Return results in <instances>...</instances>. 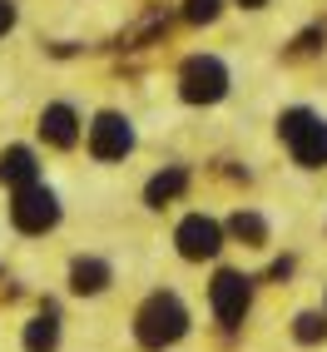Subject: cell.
Returning a JSON list of instances; mask_svg holds the SVG:
<instances>
[{
    "instance_id": "obj_3",
    "label": "cell",
    "mask_w": 327,
    "mask_h": 352,
    "mask_svg": "<svg viewBox=\"0 0 327 352\" xmlns=\"http://www.w3.org/2000/svg\"><path fill=\"white\" fill-rule=\"evenodd\" d=\"M179 89H183L189 104H214V100H223V89H228V69L214 55H194L189 65H183V75H179Z\"/></svg>"
},
{
    "instance_id": "obj_12",
    "label": "cell",
    "mask_w": 327,
    "mask_h": 352,
    "mask_svg": "<svg viewBox=\"0 0 327 352\" xmlns=\"http://www.w3.org/2000/svg\"><path fill=\"white\" fill-rule=\"evenodd\" d=\"M183 189V169H169V174H159L149 179V204H164V199H174Z\"/></svg>"
},
{
    "instance_id": "obj_8",
    "label": "cell",
    "mask_w": 327,
    "mask_h": 352,
    "mask_svg": "<svg viewBox=\"0 0 327 352\" xmlns=\"http://www.w3.org/2000/svg\"><path fill=\"white\" fill-rule=\"evenodd\" d=\"M40 134L50 139V144H75V109H65V104H50L45 109V120H40Z\"/></svg>"
},
{
    "instance_id": "obj_14",
    "label": "cell",
    "mask_w": 327,
    "mask_h": 352,
    "mask_svg": "<svg viewBox=\"0 0 327 352\" xmlns=\"http://www.w3.org/2000/svg\"><path fill=\"white\" fill-rule=\"evenodd\" d=\"M322 327H327V322H322L317 313H302V318H297V338H302V342H317Z\"/></svg>"
},
{
    "instance_id": "obj_10",
    "label": "cell",
    "mask_w": 327,
    "mask_h": 352,
    "mask_svg": "<svg viewBox=\"0 0 327 352\" xmlns=\"http://www.w3.org/2000/svg\"><path fill=\"white\" fill-rule=\"evenodd\" d=\"M55 338H60L55 318H35V322L25 327V347H30V352H50V347H55Z\"/></svg>"
},
{
    "instance_id": "obj_17",
    "label": "cell",
    "mask_w": 327,
    "mask_h": 352,
    "mask_svg": "<svg viewBox=\"0 0 327 352\" xmlns=\"http://www.w3.org/2000/svg\"><path fill=\"white\" fill-rule=\"evenodd\" d=\"M238 6H263V0H238Z\"/></svg>"
},
{
    "instance_id": "obj_5",
    "label": "cell",
    "mask_w": 327,
    "mask_h": 352,
    "mask_svg": "<svg viewBox=\"0 0 327 352\" xmlns=\"http://www.w3.org/2000/svg\"><path fill=\"white\" fill-rule=\"evenodd\" d=\"M129 144H134V134H129V124L120 114H100V120L89 124V154L95 159H124Z\"/></svg>"
},
{
    "instance_id": "obj_1",
    "label": "cell",
    "mask_w": 327,
    "mask_h": 352,
    "mask_svg": "<svg viewBox=\"0 0 327 352\" xmlns=\"http://www.w3.org/2000/svg\"><path fill=\"white\" fill-rule=\"evenodd\" d=\"M183 327H189V318H183L179 298H169V293H154L144 308H139V342H144V347H169V342H179Z\"/></svg>"
},
{
    "instance_id": "obj_2",
    "label": "cell",
    "mask_w": 327,
    "mask_h": 352,
    "mask_svg": "<svg viewBox=\"0 0 327 352\" xmlns=\"http://www.w3.org/2000/svg\"><path fill=\"white\" fill-rule=\"evenodd\" d=\"M283 139L297 164H308V169H317V164H327V124L317 120V114L308 109H288L283 114Z\"/></svg>"
},
{
    "instance_id": "obj_11",
    "label": "cell",
    "mask_w": 327,
    "mask_h": 352,
    "mask_svg": "<svg viewBox=\"0 0 327 352\" xmlns=\"http://www.w3.org/2000/svg\"><path fill=\"white\" fill-rule=\"evenodd\" d=\"M104 283H109L104 263H75V293H100Z\"/></svg>"
},
{
    "instance_id": "obj_15",
    "label": "cell",
    "mask_w": 327,
    "mask_h": 352,
    "mask_svg": "<svg viewBox=\"0 0 327 352\" xmlns=\"http://www.w3.org/2000/svg\"><path fill=\"white\" fill-rule=\"evenodd\" d=\"M218 15V0H189V20H214Z\"/></svg>"
},
{
    "instance_id": "obj_16",
    "label": "cell",
    "mask_w": 327,
    "mask_h": 352,
    "mask_svg": "<svg viewBox=\"0 0 327 352\" xmlns=\"http://www.w3.org/2000/svg\"><path fill=\"white\" fill-rule=\"evenodd\" d=\"M15 25V6H10V0H0V35H5Z\"/></svg>"
},
{
    "instance_id": "obj_9",
    "label": "cell",
    "mask_w": 327,
    "mask_h": 352,
    "mask_svg": "<svg viewBox=\"0 0 327 352\" xmlns=\"http://www.w3.org/2000/svg\"><path fill=\"white\" fill-rule=\"evenodd\" d=\"M0 179L15 184V189H25V184L35 179V154L30 149H5L0 154Z\"/></svg>"
},
{
    "instance_id": "obj_4",
    "label": "cell",
    "mask_w": 327,
    "mask_h": 352,
    "mask_svg": "<svg viewBox=\"0 0 327 352\" xmlns=\"http://www.w3.org/2000/svg\"><path fill=\"white\" fill-rule=\"evenodd\" d=\"M10 219H15V228H25V233H45V228L60 219L55 194H45V189H35V184H25V189L15 194V204H10Z\"/></svg>"
},
{
    "instance_id": "obj_13",
    "label": "cell",
    "mask_w": 327,
    "mask_h": 352,
    "mask_svg": "<svg viewBox=\"0 0 327 352\" xmlns=\"http://www.w3.org/2000/svg\"><path fill=\"white\" fill-rule=\"evenodd\" d=\"M233 233L248 239V243H263V219L258 214H238V219H233Z\"/></svg>"
},
{
    "instance_id": "obj_7",
    "label": "cell",
    "mask_w": 327,
    "mask_h": 352,
    "mask_svg": "<svg viewBox=\"0 0 327 352\" xmlns=\"http://www.w3.org/2000/svg\"><path fill=\"white\" fill-rule=\"evenodd\" d=\"M214 313L228 327L243 322V313H248V278H238V273H218L214 278Z\"/></svg>"
},
{
    "instance_id": "obj_6",
    "label": "cell",
    "mask_w": 327,
    "mask_h": 352,
    "mask_svg": "<svg viewBox=\"0 0 327 352\" xmlns=\"http://www.w3.org/2000/svg\"><path fill=\"white\" fill-rule=\"evenodd\" d=\"M174 239H179V253H183V258H214L218 243H223V228H218L214 219L194 214V219H183V223H179Z\"/></svg>"
}]
</instances>
